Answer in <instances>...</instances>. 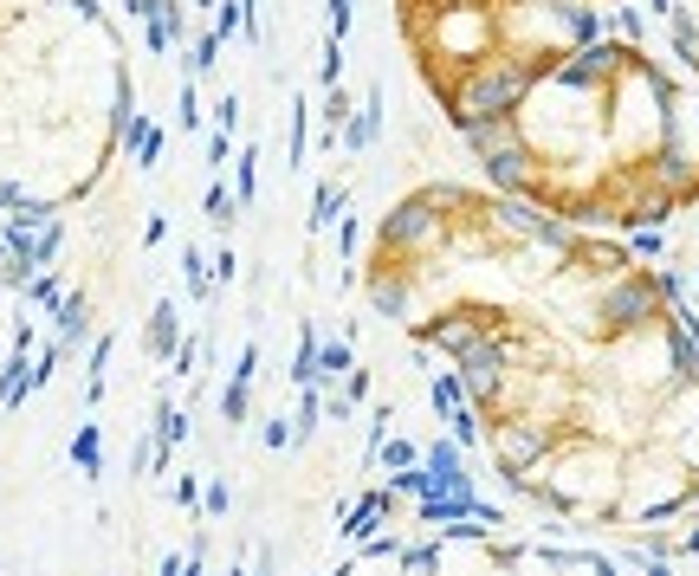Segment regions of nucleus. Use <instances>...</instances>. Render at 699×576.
<instances>
[{
    "mask_svg": "<svg viewBox=\"0 0 699 576\" xmlns=\"http://www.w3.org/2000/svg\"><path fill=\"white\" fill-rule=\"evenodd\" d=\"M589 7H602V13H622V7H635V0H589Z\"/></svg>",
    "mask_w": 699,
    "mask_h": 576,
    "instance_id": "423d86ee",
    "label": "nucleus"
},
{
    "mask_svg": "<svg viewBox=\"0 0 699 576\" xmlns=\"http://www.w3.org/2000/svg\"><path fill=\"white\" fill-rule=\"evenodd\" d=\"M479 182L583 233H654L699 208V78L609 20L486 130Z\"/></svg>",
    "mask_w": 699,
    "mask_h": 576,
    "instance_id": "f03ea898",
    "label": "nucleus"
},
{
    "mask_svg": "<svg viewBox=\"0 0 699 576\" xmlns=\"http://www.w3.org/2000/svg\"><path fill=\"white\" fill-rule=\"evenodd\" d=\"M337 576H622V564L589 544L518 538V531H441L421 544H389L344 564Z\"/></svg>",
    "mask_w": 699,
    "mask_h": 576,
    "instance_id": "20e7f679",
    "label": "nucleus"
},
{
    "mask_svg": "<svg viewBox=\"0 0 699 576\" xmlns=\"http://www.w3.org/2000/svg\"><path fill=\"white\" fill-rule=\"evenodd\" d=\"M654 26V46L680 65L687 78H699V0H641Z\"/></svg>",
    "mask_w": 699,
    "mask_h": 576,
    "instance_id": "39448f33",
    "label": "nucleus"
},
{
    "mask_svg": "<svg viewBox=\"0 0 699 576\" xmlns=\"http://www.w3.org/2000/svg\"><path fill=\"white\" fill-rule=\"evenodd\" d=\"M363 285L454 369L479 454L538 518L648 538L699 512V311L648 253L486 182H421Z\"/></svg>",
    "mask_w": 699,
    "mask_h": 576,
    "instance_id": "f257e3e1",
    "label": "nucleus"
},
{
    "mask_svg": "<svg viewBox=\"0 0 699 576\" xmlns=\"http://www.w3.org/2000/svg\"><path fill=\"white\" fill-rule=\"evenodd\" d=\"M615 13L589 0H395V33L434 111L466 143Z\"/></svg>",
    "mask_w": 699,
    "mask_h": 576,
    "instance_id": "7ed1b4c3",
    "label": "nucleus"
}]
</instances>
